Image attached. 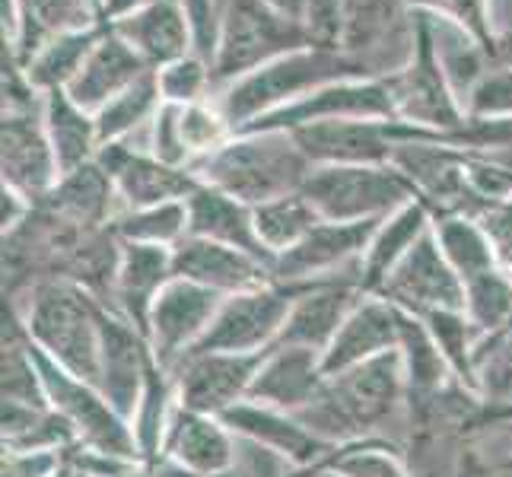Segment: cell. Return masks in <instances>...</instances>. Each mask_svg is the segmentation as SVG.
Wrapping results in <instances>:
<instances>
[{
  "instance_id": "23",
  "label": "cell",
  "mask_w": 512,
  "mask_h": 477,
  "mask_svg": "<svg viewBox=\"0 0 512 477\" xmlns=\"http://www.w3.org/2000/svg\"><path fill=\"white\" fill-rule=\"evenodd\" d=\"M325 385H328V376L322 366V353L277 344L264 353L258 376L252 382L249 401L296 414L309 408V404L325 392Z\"/></svg>"
},
{
  "instance_id": "41",
  "label": "cell",
  "mask_w": 512,
  "mask_h": 477,
  "mask_svg": "<svg viewBox=\"0 0 512 477\" xmlns=\"http://www.w3.org/2000/svg\"><path fill=\"white\" fill-rule=\"evenodd\" d=\"M427 322L433 341L439 347V353L446 357L449 369L455 379H462L468 388H478V331L468 322V315L458 309V312H430L423 315Z\"/></svg>"
},
{
  "instance_id": "15",
  "label": "cell",
  "mask_w": 512,
  "mask_h": 477,
  "mask_svg": "<svg viewBox=\"0 0 512 477\" xmlns=\"http://www.w3.org/2000/svg\"><path fill=\"white\" fill-rule=\"evenodd\" d=\"M264 353H191L172 369L175 395L188 411L223 417L249 401Z\"/></svg>"
},
{
  "instance_id": "55",
  "label": "cell",
  "mask_w": 512,
  "mask_h": 477,
  "mask_svg": "<svg viewBox=\"0 0 512 477\" xmlns=\"http://www.w3.org/2000/svg\"><path fill=\"white\" fill-rule=\"evenodd\" d=\"M509 468H512V462H509Z\"/></svg>"
},
{
  "instance_id": "19",
  "label": "cell",
  "mask_w": 512,
  "mask_h": 477,
  "mask_svg": "<svg viewBox=\"0 0 512 477\" xmlns=\"http://www.w3.org/2000/svg\"><path fill=\"white\" fill-rule=\"evenodd\" d=\"M363 296L369 293H363L360 280H347V277L303 284L296 290L287 325L280 331L277 344L325 353L334 341V334L347 322V315L363 303Z\"/></svg>"
},
{
  "instance_id": "11",
  "label": "cell",
  "mask_w": 512,
  "mask_h": 477,
  "mask_svg": "<svg viewBox=\"0 0 512 477\" xmlns=\"http://www.w3.org/2000/svg\"><path fill=\"white\" fill-rule=\"evenodd\" d=\"M385 220V217H382ZM379 220L328 223L322 220L312 233L274 261L277 284H315V280H360V261Z\"/></svg>"
},
{
  "instance_id": "35",
  "label": "cell",
  "mask_w": 512,
  "mask_h": 477,
  "mask_svg": "<svg viewBox=\"0 0 512 477\" xmlns=\"http://www.w3.org/2000/svg\"><path fill=\"white\" fill-rule=\"evenodd\" d=\"M175 408H179L175 379H172L169 369H163L160 363H156L150 369L144 395H140V404H137V411L131 417V430H134L137 452H140V462H144V465H160Z\"/></svg>"
},
{
  "instance_id": "47",
  "label": "cell",
  "mask_w": 512,
  "mask_h": 477,
  "mask_svg": "<svg viewBox=\"0 0 512 477\" xmlns=\"http://www.w3.org/2000/svg\"><path fill=\"white\" fill-rule=\"evenodd\" d=\"M150 153L169 166H182V169L191 166V156L182 137V105L163 102L160 109H156L150 121Z\"/></svg>"
},
{
  "instance_id": "22",
  "label": "cell",
  "mask_w": 512,
  "mask_h": 477,
  "mask_svg": "<svg viewBox=\"0 0 512 477\" xmlns=\"http://www.w3.org/2000/svg\"><path fill=\"white\" fill-rule=\"evenodd\" d=\"M401 322L404 309H398L382 296H363V303L347 315V322L334 334L331 347L322 353L325 376H338L344 369L398 350Z\"/></svg>"
},
{
  "instance_id": "25",
  "label": "cell",
  "mask_w": 512,
  "mask_h": 477,
  "mask_svg": "<svg viewBox=\"0 0 512 477\" xmlns=\"http://www.w3.org/2000/svg\"><path fill=\"white\" fill-rule=\"evenodd\" d=\"M150 70L153 67L144 58H140L118 32L105 29V35L96 42V48L90 51V58L83 61L80 74L70 80L67 96L74 99L80 109L96 115L115 96L125 93L128 86H134L140 77L150 74Z\"/></svg>"
},
{
  "instance_id": "34",
  "label": "cell",
  "mask_w": 512,
  "mask_h": 477,
  "mask_svg": "<svg viewBox=\"0 0 512 477\" xmlns=\"http://www.w3.org/2000/svg\"><path fill=\"white\" fill-rule=\"evenodd\" d=\"M102 35H105V26H99V23L55 35V39L45 42L39 51H35V58L23 67L29 83L42 96L51 90H67L70 80L80 74L83 61L90 58V51L96 48Z\"/></svg>"
},
{
  "instance_id": "17",
  "label": "cell",
  "mask_w": 512,
  "mask_h": 477,
  "mask_svg": "<svg viewBox=\"0 0 512 477\" xmlns=\"http://www.w3.org/2000/svg\"><path fill=\"white\" fill-rule=\"evenodd\" d=\"M156 357L147 334L134 328L125 315L105 309L102 315V353H99V392L131 423Z\"/></svg>"
},
{
  "instance_id": "7",
  "label": "cell",
  "mask_w": 512,
  "mask_h": 477,
  "mask_svg": "<svg viewBox=\"0 0 512 477\" xmlns=\"http://www.w3.org/2000/svg\"><path fill=\"white\" fill-rule=\"evenodd\" d=\"M32 353H35V363H39L51 411L61 414L67 427L74 430L77 449L96 452L105 458H121V462H140L131 423L112 408L109 398L99 392V385L83 382L74 373H67L64 366L48 360L35 344H32Z\"/></svg>"
},
{
  "instance_id": "6",
  "label": "cell",
  "mask_w": 512,
  "mask_h": 477,
  "mask_svg": "<svg viewBox=\"0 0 512 477\" xmlns=\"http://www.w3.org/2000/svg\"><path fill=\"white\" fill-rule=\"evenodd\" d=\"M306 45H312L306 26L274 10L268 0H223L217 48L210 61L214 90H226L252 70Z\"/></svg>"
},
{
  "instance_id": "10",
  "label": "cell",
  "mask_w": 512,
  "mask_h": 477,
  "mask_svg": "<svg viewBox=\"0 0 512 477\" xmlns=\"http://www.w3.org/2000/svg\"><path fill=\"white\" fill-rule=\"evenodd\" d=\"M382 299L395 303L398 309L411 312L417 318L430 312H465V287L462 277L449 264L443 245H439L433 226L420 236V242L404 255L395 271L385 277L379 287Z\"/></svg>"
},
{
  "instance_id": "27",
  "label": "cell",
  "mask_w": 512,
  "mask_h": 477,
  "mask_svg": "<svg viewBox=\"0 0 512 477\" xmlns=\"http://www.w3.org/2000/svg\"><path fill=\"white\" fill-rule=\"evenodd\" d=\"M185 207H188V236L223 242L229 249L249 252L252 258L271 264V271H274V258L261 245L258 229H255V207L242 204L233 194H226L214 185H204V182L194 188Z\"/></svg>"
},
{
  "instance_id": "30",
  "label": "cell",
  "mask_w": 512,
  "mask_h": 477,
  "mask_svg": "<svg viewBox=\"0 0 512 477\" xmlns=\"http://www.w3.org/2000/svg\"><path fill=\"white\" fill-rule=\"evenodd\" d=\"M118 191L99 163H90L83 169H74L58 179L48 198L39 204L51 217H58L64 226L80 229V233H93V229H105L118 220L115 214Z\"/></svg>"
},
{
  "instance_id": "20",
  "label": "cell",
  "mask_w": 512,
  "mask_h": 477,
  "mask_svg": "<svg viewBox=\"0 0 512 477\" xmlns=\"http://www.w3.org/2000/svg\"><path fill=\"white\" fill-rule=\"evenodd\" d=\"M220 420L239 439H249V443L274 452L293 468H322L334 452V446L322 443L319 436H312L296 414L268 408V404L258 401H242L233 411H226Z\"/></svg>"
},
{
  "instance_id": "2",
  "label": "cell",
  "mask_w": 512,
  "mask_h": 477,
  "mask_svg": "<svg viewBox=\"0 0 512 477\" xmlns=\"http://www.w3.org/2000/svg\"><path fill=\"white\" fill-rule=\"evenodd\" d=\"M109 306L67 277L39 280L29 293L26 309L16 315L26 338L48 360L64 366L83 382L99 385L102 315Z\"/></svg>"
},
{
  "instance_id": "8",
  "label": "cell",
  "mask_w": 512,
  "mask_h": 477,
  "mask_svg": "<svg viewBox=\"0 0 512 477\" xmlns=\"http://www.w3.org/2000/svg\"><path fill=\"white\" fill-rule=\"evenodd\" d=\"M309 204L328 223L382 220L417 201V188L401 169L388 166H315L303 185Z\"/></svg>"
},
{
  "instance_id": "56",
  "label": "cell",
  "mask_w": 512,
  "mask_h": 477,
  "mask_svg": "<svg viewBox=\"0 0 512 477\" xmlns=\"http://www.w3.org/2000/svg\"><path fill=\"white\" fill-rule=\"evenodd\" d=\"M220 4H223V0H220Z\"/></svg>"
},
{
  "instance_id": "39",
  "label": "cell",
  "mask_w": 512,
  "mask_h": 477,
  "mask_svg": "<svg viewBox=\"0 0 512 477\" xmlns=\"http://www.w3.org/2000/svg\"><path fill=\"white\" fill-rule=\"evenodd\" d=\"M398 350H401V363H404V379H408V388L417 395L439 392L443 382L452 376V369L443 353H439L427 322L411 312H404Z\"/></svg>"
},
{
  "instance_id": "37",
  "label": "cell",
  "mask_w": 512,
  "mask_h": 477,
  "mask_svg": "<svg viewBox=\"0 0 512 477\" xmlns=\"http://www.w3.org/2000/svg\"><path fill=\"white\" fill-rule=\"evenodd\" d=\"M322 223L319 210L309 204V198L303 191L296 194H284V198H274L268 204L255 207V229L264 249L271 252V258L277 261L284 252L296 249L315 226Z\"/></svg>"
},
{
  "instance_id": "46",
  "label": "cell",
  "mask_w": 512,
  "mask_h": 477,
  "mask_svg": "<svg viewBox=\"0 0 512 477\" xmlns=\"http://www.w3.org/2000/svg\"><path fill=\"white\" fill-rule=\"evenodd\" d=\"M465 115L478 121L512 118V67L493 61L462 99Z\"/></svg>"
},
{
  "instance_id": "32",
  "label": "cell",
  "mask_w": 512,
  "mask_h": 477,
  "mask_svg": "<svg viewBox=\"0 0 512 477\" xmlns=\"http://www.w3.org/2000/svg\"><path fill=\"white\" fill-rule=\"evenodd\" d=\"M42 118H45V131H48L51 147H55L61 175L96 163V156H99L96 115L80 109V105L67 96V90L45 93Z\"/></svg>"
},
{
  "instance_id": "44",
  "label": "cell",
  "mask_w": 512,
  "mask_h": 477,
  "mask_svg": "<svg viewBox=\"0 0 512 477\" xmlns=\"http://www.w3.org/2000/svg\"><path fill=\"white\" fill-rule=\"evenodd\" d=\"M325 471H331L334 477H411L398 458L388 455V449L382 443H373V439L334 449L325 462Z\"/></svg>"
},
{
  "instance_id": "24",
  "label": "cell",
  "mask_w": 512,
  "mask_h": 477,
  "mask_svg": "<svg viewBox=\"0 0 512 477\" xmlns=\"http://www.w3.org/2000/svg\"><path fill=\"white\" fill-rule=\"evenodd\" d=\"M239 436L220 417L175 408L160 462H169L188 474H223L236 465Z\"/></svg>"
},
{
  "instance_id": "12",
  "label": "cell",
  "mask_w": 512,
  "mask_h": 477,
  "mask_svg": "<svg viewBox=\"0 0 512 477\" xmlns=\"http://www.w3.org/2000/svg\"><path fill=\"white\" fill-rule=\"evenodd\" d=\"M338 118H382L395 121V105L388 96L382 77H357V80H338L315 90L303 99H296L284 109H274L268 115L255 118L242 131H299L309 125ZM239 134V131H236Z\"/></svg>"
},
{
  "instance_id": "54",
  "label": "cell",
  "mask_w": 512,
  "mask_h": 477,
  "mask_svg": "<svg viewBox=\"0 0 512 477\" xmlns=\"http://www.w3.org/2000/svg\"><path fill=\"white\" fill-rule=\"evenodd\" d=\"M458 477H497V474H493L490 468H484L474 455H468L465 462H462V471H458Z\"/></svg>"
},
{
  "instance_id": "26",
  "label": "cell",
  "mask_w": 512,
  "mask_h": 477,
  "mask_svg": "<svg viewBox=\"0 0 512 477\" xmlns=\"http://www.w3.org/2000/svg\"><path fill=\"white\" fill-rule=\"evenodd\" d=\"M112 32H118L153 70L198 51L191 16L182 0H150L147 7L115 23Z\"/></svg>"
},
{
  "instance_id": "14",
  "label": "cell",
  "mask_w": 512,
  "mask_h": 477,
  "mask_svg": "<svg viewBox=\"0 0 512 477\" xmlns=\"http://www.w3.org/2000/svg\"><path fill=\"white\" fill-rule=\"evenodd\" d=\"M312 166H388L404 144L401 121L338 118L290 131Z\"/></svg>"
},
{
  "instance_id": "9",
  "label": "cell",
  "mask_w": 512,
  "mask_h": 477,
  "mask_svg": "<svg viewBox=\"0 0 512 477\" xmlns=\"http://www.w3.org/2000/svg\"><path fill=\"white\" fill-rule=\"evenodd\" d=\"M296 290L299 287L293 284L271 280L264 287L226 296L207 334L194 344L191 353H268L280 341Z\"/></svg>"
},
{
  "instance_id": "13",
  "label": "cell",
  "mask_w": 512,
  "mask_h": 477,
  "mask_svg": "<svg viewBox=\"0 0 512 477\" xmlns=\"http://www.w3.org/2000/svg\"><path fill=\"white\" fill-rule=\"evenodd\" d=\"M226 296L191 284L185 277H172L166 290L156 296L147 318V341L156 363L175 369L194 350Z\"/></svg>"
},
{
  "instance_id": "50",
  "label": "cell",
  "mask_w": 512,
  "mask_h": 477,
  "mask_svg": "<svg viewBox=\"0 0 512 477\" xmlns=\"http://www.w3.org/2000/svg\"><path fill=\"white\" fill-rule=\"evenodd\" d=\"M35 204L26 198V194L13 191V188H0V226H4V236L7 233H16L29 217H32Z\"/></svg>"
},
{
  "instance_id": "3",
  "label": "cell",
  "mask_w": 512,
  "mask_h": 477,
  "mask_svg": "<svg viewBox=\"0 0 512 477\" xmlns=\"http://www.w3.org/2000/svg\"><path fill=\"white\" fill-rule=\"evenodd\" d=\"M198 182L258 207L303 191L315 169L287 131H239L229 144L188 166Z\"/></svg>"
},
{
  "instance_id": "52",
  "label": "cell",
  "mask_w": 512,
  "mask_h": 477,
  "mask_svg": "<svg viewBox=\"0 0 512 477\" xmlns=\"http://www.w3.org/2000/svg\"><path fill=\"white\" fill-rule=\"evenodd\" d=\"M268 4H271L274 10H280L284 16H290V20H296V23H303V20H306L309 0H268Z\"/></svg>"
},
{
  "instance_id": "5",
  "label": "cell",
  "mask_w": 512,
  "mask_h": 477,
  "mask_svg": "<svg viewBox=\"0 0 512 477\" xmlns=\"http://www.w3.org/2000/svg\"><path fill=\"white\" fill-rule=\"evenodd\" d=\"M382 83L392 96L395 121H404V125L446 137L468 121L462 99L452 90L446 64L439 58L436 29L427 13H411L408 58L382 74Z\"/></svg>"
},
{
  "instance_id": "16",
  "label": "cell",
  "mask_w": 512,
  "mask_h": 477,
  "mask_svg": "<svg viewBox=\"0 0 512 477\" xmlns=\"http://www.w3.org/2000/svg\"><path fill=\"white\" fill-rule=\"evenodd\" d=\"M96 163L109 172L125 210H144L188 201L198 188V175L182 166H169L156 159L147 147H131L128 140L99 147Z\"/></svg>"
},
{
  "instance_id": "36",
  "label": "cell",
  "mask_w": 512,
  "mask_h": 477,
  "mask_svg": "<svg viewBox=\"0 0 512 477\" xmlns=\"http://www.w3.org/2000/svg\"><path fill=\"white\" fill-rule=\"evenodd\" d=\"M433 233L439 245H443L455 274L462 277V287L490 274L493 268H500L497 252H493V245L484 233V226L478 223V217H468V214L433 217Z\"/></svg>"
},
{
  "instance_id": "4",
  "label": "cell",
  "mask_w": 512,
  "mask_h": 477,
  "mask_svg": "<svg viewBox=\"0 0 512 477\" xmlns=\"http://www.w3.org/2000/svg\"><path fill=\"white\" fill-rule=\"evenodd\" d=\"M357 77H376V74L357 58L344 55L341 48L306 45L252 70L249 77L229 83L217 105L229 118L233 131H242L245 125H252L255 118L268 115L274 109H284V105L322 90L328 83L357 80Z\"/></svg>"
},
{
  "instance_id": "38",
  "label": "cell",
  "mask_w": 512,
  "mask_h": 477,
  "mask_svg": "<svg viewBox=\"0 0 512 477\" xmlns=\"http://www.w3.org/2000/svg\"><path fill=\"white\" fill-rule=\"evenodd\" d=\"M160 105H163L160 80H156V70H150V74H144L134 86H128L121 96H115L105 109L96 112L99 147L128 140L140 125H150Z\"/></svg>"
},
{
  "instance_id": "31",
  "label": "cell",
  "mask_w": 512,
  "mask_h": 477,
  "mask_svg": "<svg viewBox=\"0 0 512 477\" xmlns=\"http://www.w3.org/2000/svg\"><path fill=\"white\" fill-rule=\"evenodd\" d=\"M433 226V210L427 201H411L398 207L395 214H388L379 220L373 239H369L363 261H360V287L363 293L376 296L379 287L385 284V277L395 271V264L408 255L420 236Z\"/></svg>"
},
{
  "instance_id": "21",
  "label": "cell",
  "mask_w": 512,
  "mask_h": 477,
  "mask_svg": "<svg viewBox=\"0 0 512 477\" xmlns=\"http://www.w3.org/2000/svg\"><path fill=\"white\" fill-rule=\"evenodd\" d=\"M175 277L201 284L220 296H233L242 290H255L274 280L271 264L252 258L249 252L229 249L223 242H210L198 236H185L172 249Z\"/></svg>"
},
{
  "instance_id": "29",
  "label": "cell",
  "mask_w": 512,
  "mask_h": 477,
  "mask_svg": "<svg viewBox=\"0 0 512 477\" xmlns=\"http://www.w3.org/2000/svg\"><path fill=\"white\" fill-rule=\"evenodd\" d=\"M411 32L408 0H344L341 51L366 64L376 77L385 74L382 55L388 45Z\"/></svg>"
},
{
  "instance_id": "33",
  "label": "cell",
  "mask_w": 512,
  "mask_h": 477,
  "mask_svg": "<svg viewBox=\"0 0 512 477\" xmlns=\"http://www.w3.org/2000/svg\"><path fill=\"white\" fill-rule=\"evenodd\" d=\"M20 20V39L7 48L26 67L35 58V51L55 39V35L93 26L96 13L90 0H20Z\"/></svg>"
},
{
  "instance_id": "43",
  "label": "cell",
  "mask_w": 512,
  "mask_h": 477,
  "mask_svg": "<svg viewBox=\"0 0 512 477\" xmlns=\"http://www.w3.org/2000/svg\"><path fill=\"white\" fill-rule=\"evenodd\" d=\"M182 137H185L191 163H198V159L217 153L223 144H229V140L236 137V131L229 125V118L223 115L220 105H210L207 99H201V102L182 105Z\"/></svg>"
},
{
  "instance_id": "42",
  "label": "cell",
  "mask_w": 512,
  "mask_h": 477,
  "mask_svg": "<svg viewBox=\"0 0 512 477\" xmlns=\"http://www.w3.org/2000/svg\"><path fill=\"white\" fill-rule=\"evenodd\" d=\"M411 13H427L439 23H449L471 35L487 55H497L500 29L493 23V0H408Z\"/></svg>"
},
{
  "instance_id": "51",
  "label": "cell",
  "mask_w": 512,
  "mask_h": 477,
  "mask_svg": "<svg viewBox=\"0 0 512 477\" xmlns=\"http://www.w3.org/2000/svg\"><path fill=\"white\" fill-rule=\"evenodd\" d=\"M147 4H150V0H99L96 20H99V26L112 29L115 23H121L125 16L137 13L140 7H147Z\"/></svg>"
},
{
  "instance_id": "18",
  "label": "cell",
  "mask_w": 512,
  "mask_h": 477,
  "mask_svg": "<svg viewBox=\"0 0 512 477\" xmlns=\"http://www.w3.org/2000/svg\"><path fill=\"white\" fill-rule=\"evenodd\" d=\"M0 169L4 185L26 194L32 204H42L58 185L61 169L51 147L42 112H13L0 125Z\"/></svg>"
},
{
  "instance_id": "45",
  "label": "cell",
  "mask_w": 512,
  "mask_h": 477,
  "mask_svg": "<svg viewBox=\"0 0 512 477\" xmlns=\"http://www.w3.org/2000/svg\"><path fill=\"white\" fill-rule=\"evenodd\" d=\"M156 80H160L163 102H175V105L201 102V99H207L210 90H214V80H210V61L201 58L198 51H191V55L160 67L156 70Z\"/></svg>"
},
{
  "instance_id": "40",
  "label": "cell",
  "mask_w": 512,
  "mask_h": 477,
  "mask_svg": "<svg viewBox=\"0 0 512 477\" xmlns=\"http://www.w3.org/2000/svg\"><path fill=\"white\" fill-rule=\"evenodd\" d=\"M112 229L121 242L166 245V249H175V245L188 236V207L185 201H175V204L144 207V210H121Z\"/></svg>"
},
{
  "instance_id": "1",
  "label": "cell",
  "mask_w": 512,
  "mask_h": 477,
  "mask_svg": "<svg viewBox=\"0 0 512 477\" xmlns=\"http://www.w3.org/2000/svg\"><path fill=\"white\" fill-rule=\"evenodd\" d=\"M404 385L408 379H404L401 350H392L338 376H328L325 392L309 408L296 411V417L312 436L334 449L363 443L369 439V430L395 414Z\"/></svg>"
},
{
  "instance_id": "28",
  "label": "cell",
  "mask_w": 512,
  "mask_h": 477,
  "mask_svg": "<svg viewBox=\"0 0 512 477\" xmlns=\"http://www.w3.org/2000/svg\"><path fill=\"white\" fill-rule=\"evenodd\" d=\"M172 277H175L172 249H166V245L121 242V261H118L112 309L118 315H125L134 328H140L147 334L150 309Z\"/></svg>"
},
{
  "instance_id": "53",
  "label": "cell",
  "mask_w": 512,
  "mask_h": 477,
  "mask_svg": "<svg viewBox=\"0 0 512 477\" xmlns=\"http://www.w3.org/2000/svg\"><path fill=\"white\" fill-rule=\"evenodd\" d=\"M493 61H500V64H509V67H512V29L500 32V39H497V55H493Z\"/></svg>"
},
{
  "instance_id": "48",
  "label": "cell",
  "mask_w": 512,
  "mask_h": 477,
  "mask_svg": "<svg viewBox=\"0 0 512 477\" xmlns=\"http://www.w3.org/2000/svg\"><path fill=\"white\" fill-rule=\"evenodd\" d=\"M478 223L484 226V233L497 252V261L506 274H512V201L493 204L478 217Z\"/></svg>"
},
{
  "instance_id": "49",
  "label": "cell",
  "mask_w": 512,
  "mask_h": 477,
  "mask_svg": "<svg viewBox=\"0 0 512 477\" xmlns=\"http://www.w3.org/2000/svg\"><path fill=\"white\" fill-rule=\"evenodd\" d=\"M61 462L58 452H4V477H51Z\"/></svg>"
}]
</instances>
